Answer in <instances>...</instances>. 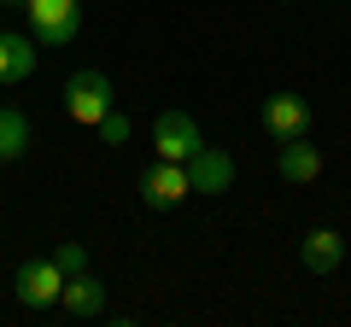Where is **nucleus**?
I'll use <instances>...</instances> for the list:
<instances>
[{
	"mask_svg": "<svg viewBox=\"0 0 351 327\" xmlns=\"http://www.w3.org/2000/svg\"><path fill=\"white\" fill-rule=\"evenodd\" d=\"M59 292H64V269L53 263V257H29V263L18 269V298H24L29 310L59 304Z\"/></svg>",
	"mask_w": 351,
	"mask_h": 327,
	"instance_id": "obj_5",
	"label": "nucleus"
},
{
	"mask_svg": "<svg viewBox=\"0 0 351 327\" xmlns=\"http://www.w3.org/2000/svg\"><path fill=\"white\" fill-rule=\"evenodd\" d=\"M112 112V76L106 70H76L64 82V117L82 129H100V117Z\"/></svg>",
	"mask_w": 351,
	"mask_h": 327,
	"instance_id": "obj_2",
	"label": "nucleus"
},
{
	"mask_svg": "<svg viewBox=\"0 0 351 327\" xmlns=\"http://www.w3.org/2000/svg\"><path fill=\"white\" fill-rule=\"evenodd\" d=\"M152 146H158V158L188 164L205 140H199V123H193L188 112H158V117H152Z\"/></svg>",
	"mask_w": 351,
	"mask_h": 327,
	"instance_id": "obj_3",
	"label": "nucleus"
},
{
	"mask_svg": "<svg viewBox=\"0 0 351 327\" xmlns=\"http://www.w3.org/2000/svg\"><path fill=\"white\" fill-rule=\"evenodd\" d=\"M59 304H64L71 315H100V310H106V287H100L94 275H88V269H82V275H64Z\"/></svg>",
	"mask_w": 351,
	"mask_h": 327,
	"instance_id": "obj_11",
	"label": "nucleus"
},
{
	"mask_svg": "<svg viewBox=\"0 0 351 327\" xmlns=\"http://www.w3.org/2000/svg\"><path fill=\"white\" fill-rule=\"evenodd\" d=\"M100 140H106V146H123V140H129V117L106 112V117H100Z\"/></svg>",
	"mask_w": 351,
	"mask_h": 327,
	"instance_id": "obj_14",
	"label": "nucleus"
},
{
	"mask_svg": "<svg viewBox=\"0 0 351 327\" xmlns=\"http://www.w3.org/2000/svg\"><path fill=\"white\" fill-rule=\"evenodd\" d=\"M193 193V181H188V164H170V158H158L141 176V199L152 205V211H170V205H182Z\"/></svg>",
	"mask_w": 351,
	"mask_h": 327,
	"instance_id": "obj_4",
	"label": "nucleus"
},
{
	"mask_svg": "<svg viewBox=\"0 0 351 327\" xmlns=\"http://www.w3.org/2000/svg\"><path fill=\"white\" fill-rule=\"evenodd\" d=\"M24 18L41 47H71L82 36V6L76 0H24Z\"/></svg>",
	"mask_w": 351,
	"mask_h": 327,
	"instance_id": "obj_1",
	"label": "nucleus"
},
{
	"mask_svg": "<svg viewBox=\"0 0 351 327\" xmlns=\"http://www.w3.org/2000/svg\"><path fill=\"white\" fill-rule=\"evenodd\" d=\"M276 170H281V181H316L322 176V152L311 146V135H293V140H281Z\"/></svg>",
	"mask_w": 351,
	"mask_h": 327,
	"instance_id": "obj_10",
	"label": "nucleus"
},
{
	"mask_svg": "<svg viewBox=\"0 0 351 327\" xmlns=\"http://www.w3.org/2000/svg\"><path fill=\"white\" fill-rule=\"evenodd\" d=\"M36 36H24V29H0V82H24V76H36Z\"/></svg>",
	"mask_w": 351,
	"mask_h": 327,
	"instance_id": "obj_8",
	"label": "nucleus"
},
{
	"mask_svg": "<svg viewBox=\"0 0 351 327\" xmlns=\"http://www.w3.org/2000/svg\"><path fill=\"white\" fill-rule=\"evenodd\" d=\"M12 6H18V12H24V0H12Z\"/></svg>",
	"mask_w": 351,
	"mask_h": 327,
	"instance_id": "obj_15",
	"label": "nucleus"
},
{
	"mask_svg": "<svg viewBox=\"0 0 351 327\" xmlns=\"http://www.w3.org/2000/svg\"><path fill=\"white\" fill-rule=\"evenodd\" d=\"M258 123L269 129L276 140H293V135H311V105L299 100V94H269L258 112Z\"/></svg>",
	"mask_w": 351,
	"mask_h": 327,
	"instance_id": "obj_6",
	"label": "nucleus"
},
{
	"mask_svg": "<svg viewBox=\"0 0 351 327\" xmlns=\"http://www.w3.org/2000/svg\"><path fill=\"white\" fill-rule=\"evenodd\" d=\"M188 181H193V193H228L234 187V158L217 146H199L188 158Z\"/></svg>",
	"mask_w": 351,
	"mask_h": 327,
	"instance_id": "obj_7",
	"label": "nucleus"
},
{
	"mask_svg": "<svg viewBox=\"0 0 351 327\" xmlns=\"http://www.w3.org/2000/svg\"><path fill=\"white\" fill-rule=\"evenodd\" d=\"M29 152V117L18 105H0V164H12Z\"/></svg>",
	"mask_w": 351,
	"mask_h": 327,
	"instance_id": "obj_12",
	"label": "nucleus"
},
{
	"mask_svg": "<svg viewBox=\"0 0 351 327\" xmlns=\"http://www.w3.org/2000/svg\"><path fill=\"white\" fill-rule=\"evenodd\" d=\"M299 263L311 269V275H334L339 263H346V239L334 234V228H311L299 246Z\"/></svg>",
	"mask_w": 351,
	"mask_h": 327,
	"instance_id": "obj_9",
	"label": "nucleus"
},
{
	"mask_svg": "<svg viewBox=\"0 0 351 327\" xmlns=\"http://www.w3.org/2000/svg\"><path fill=\"white\" fill-rule=\"evenodd\" d=\"M53 263H59L64 275H82V269H88V246H82V239H64L59 252H53Z\"/></svg>",
	"mask_w": 351,
	"mask_h": 327,
	"instance_id": "obj_13",
	"label": "nucleus"
}]
</instances>
